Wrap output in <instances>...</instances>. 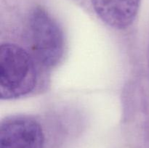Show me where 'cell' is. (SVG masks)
Instances as JSON below:
<instances>
[{
	"mask_svg": "<svg viewBox=\"0 0 149 148\" xmlns=\"http://www.w3.org/2000/svg\"><path fill=\"white\" fill-rule=\"evenodd\" d=\"M36 83L34 62L23 48L13 44L0 47V95L1 99H14L26 95Z\"/></svg>",
	"mask_w": 149,
	"mask_h": 148,
	"instance_id": "obj_1",
	"label": "cell"
},
{
	"mask_svg": "<svg viewBox=\"0 0 149 148\" xmlns=\"http://www.w3.org/2000/svg\"><path fill=\"white\" fill-rule=\"evenodd\" d=\"M31 39L36 58L44 65L55 66L64 52V39L56 22L44 10H33L29 17Z\"/></svg>",
	"mask_w": 149,
	"mask_h": 148,
	"instance_id": "obj_2",
	"label": "cell"
},
{
	"mask_svg": "<svg viewBox=\"0 0 149 148\" xmlns=\"http://www.w3.org/2000/svg\"><path fill=\"white\" fill-rule=\"evenodd\" d=\"M43 131L33 119L23 116L8 118L0 127V148H43Z\"/></svg>",
	"mask_w": 149,
	"mask_h": 148,
	"instance_id": "obj_3",
	"label": "cell"
},
{
	"mask_svg": "<svg viewBox=\"0 0 149 148\" xmlns=\"http://www.w3.org/2000/svg\"><path fill=\"white\" fill-rule=\"evenodd\" d=\"M94 10L106 24L116 28L129 26L135 19L141 0H91Z\"/></svg>",
	"mask_w": 149,
	"mask_h": 148,
	"instance_id": "obj_4",
	"label": "cell"
}]
</instances>
